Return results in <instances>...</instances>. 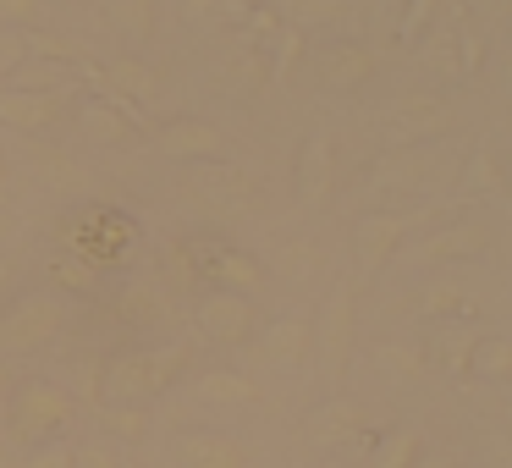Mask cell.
<instances>
[{
    "mask_svg": "<svg viewBox=\"0 0 512 468\" xmlns=\"http://www.w3.org/2000/svg\"><path fill=\"white\" fill-rule=\"evenodd\" d=\"M314 72H320L325 89H364L375 78V56L358 39H331V45L314 50Z\"/></svg>",
    "mask_w": 512,
    "mask_h": 468,
    "instance_id": "ba28073f",
    "label": "cell"
},
{
    "mask_svg": "<svg viewBox=\"0 0 512 468\" xmlns=\"http://www.w3.org/2000/svg\"><path fill=\"white\" fill-rule=\"evenodd\" d=\"M424 67H430L435 78H457V34H435L430 45H424Z\"/></svg>",
    "mask_w": 512,
    "mask_h": 468,
    "instance_id": "d6a6232c",
    "label": "cell"
},
{
    "mask_svg": "<svg viewBox=\"0 0 512 468\" xmlns=\"http://www.w3.org/2000/svg\"><path fill=\"white\" fill-rule=\"evenodd\" d=\"M83 133L94 138V144H133L138 138V127L127 122V100L122 105H100V100H89L83 105Z\"/></svg>",
    "mask_w": 512,
    "mask_h": 468,
    "instance_id": "ac0fdd59",
    "label": "cell"
},
{
    "mask_svg": "<svg viewBox=\"0 0 512 468\" xmlns=\"http://www.w3.org/2000/svg\"><path fill=\"white\" fill-rule=\"evenodd\" d=\"M100 391H105V402H149L160 391V380H155V364H149V353H116L111 364H105V375H100Z\"/></svg>",
    "mask_w": 512,
    "mask_h": 468,
    "instance_id": "30bf717a",
    "label": "cell"
},
{
    "mask_svg": "<svg viewBox=\"0 0 512 468\" xmlns=\"http://www.w3.org/2000/svg\"><path fill=\"white\" fill-rule=\"evenodd\" d=\"M287 17L292 23L287 28H309V23H336V17H342V0H287Z\"/></svg>",
    "mask_w": 512,
    "mask_h": 468,
    "instance_id": "4dcf8cb0",
    "label": "cell"
},
{
    "mask_svg": "<svg viewBox=\"0 0 512 468\" xmlns=\"http://www.w3.org/2000/svg\"><path fill=\"white\" fill-rule=\"evenodd\" d=\"M259 353H265V364H276V369H298L303 358L314 353V320L309 314H287V320H276L265 331V342H259Z\"/></svg>",
    "mask_w": 512,
    "mask_h": 468,
    "instance_id": "5bb4252c",
    "label": "cell"
},
{
    "mask_svg": "<svg viewBox=\"0 0 512 468\" xmlns=\"http://www.w3.org/2000/svg\"><path fill=\"white\" fill-rule=\"evenodd\" d=\"M105 78H111L127 100H149V94H155V72H149L144 61H133V56H116L111 67H105Z\"/></svg>",
    "mask_w": 512,
    "mask_h": 468,
    "instance_id": "484cf974",
    "label": "cell"
},
{
    "mask_svg": "<svg viewBox=\"0 0 512 468\" xmlns=\"http://www.w3.org/2000/svg\"><path fill=\"white\" fill-rule=\"evenodd\" d=\"M457 45H463V56H457V78H474L479 61H485V39H479L474 28H463V34H457Z\"/></svg>",
    "mask_w": 512,
    "mask_h": 468,
    "instance_id": "d590c367",
    "label": "cell"
},
{
    "mask_svg": "<svg viewBox=\"0 0 512 468\" xmlns=\"http://www.w3.org/2000/svg\"><path fill=\"white\" fill-rule=\"evenodd\" d=\"M61 325H67V303L56 292H23L0 314V347L6 353H39L61 336Z\"/></svg>",
    "mask_w": 512,
    "mask_h": 468,
    "instance_id": "7a4b0ae2",
    "label": "cell"
},
{
    "mask_svg": "<svg viewBox=\"0 0 512 468\" xmlns=\"http://www.w3.org/2000/svg\"><path fill=\"white\" fill-rule=\"evenodd\" d=\"M314 353H320L325 375L342 380L347 358H353V287H347V281L331 292V303H325L320 325H314Z\"/></svg>",
    "mask_w": 512,
    "mask_h": 468,
    "instance_id": "277c9868",
    "label": "cell"
},
{
    "mask_svg": "<svg viewBox=\"0 0 512 468\" xmlns=\"http://www.w3.org/2000/svg\"><path fill=\"white\" fill-rule=\"evenodd\" d=\"M468 375L474 380H512V336H479L468 353Z\"/></svg>",
    "mask_w": 512,
    "mask_h": 468,
    "instance_id": "d6986e66",
    "label": "cell"
},
{
    "mask_svg": "<svg viewBox=\"0 0 512 468\" xmlns=\"http://www.w3.org/2000/svg\"><path fill=\"white\" fill-rule=\"evenodd\" d=\"M204 276H210L215 292H237V298H248V292H259L270 281V270L259 265L248 248H215L210 265H204Z\"/></svg>",
    "mask_w": 512,
    "mask_h": 468,
    "instance_id": "4fadbf2b",
    "label": "cell"
},
{
    "mask_svg": "<svg viewBox=\"0 0 512 468\" xmlns=\"http://www.w3.org/2000/svg\"><path fill=\"white\" fill-rule=\"evenodd\" d=\"M6 397H12V369L0 364V402H6Z\"/></svg>",
    "mask_w": 512,
    "mask_h": 468,
    "instance_id": "b9f144b4",
    "label": "cell"
},
{
    "mask_svg": "<svg viewBox=\"0 0 512 468\" xmlns=\"http://www.w3.org/2000/svg\"><path fill=\"white\" fill-rule=\"evenodd\" d=\"M402 237H408V215H402V210H364V215H358L353 248H358V265H364V276L386 270V259L402 248Z\"/></svg>",
    "mask_w": 512,
    "mask_h": 468,
    "instance_id": "52a82bcc",
    "label": "cell"
},
{
    "mask_svg": "<svg viewBox=\"0 0 512 468\" xmlns=\"http://www.w3.org/2000/svg\"><path fill=\"white\" fill-rule=\"evenodd\" d=\"M413 468H452L446 457H424V463H413Z\"/></svg>",
    "mask_w": 512,
    "mask_h": 468,
    "instance_id": "7bdbcfd3",
    "label": "cell"
},
{
    "mask_svg": "<svg viewBox=\"0 0 512 468\" xmlns=\"http://www.w3.org/2000/svg\"><path fill=\"white\" fill-rule=\"evenodd\" d=\"M391 122H397V133H408V138H430V133H441V127L452 122V105H446L441 94H408V100L391 105Z\"/></svg>",
    "mask_w": 512,
    "mask_h": 468,
    "instance_id": "2e32d148",
    "label": "cell"
},
{
    "mask_svg": "<svg viewBox=\"0 0 512 468\" xmlns=\"http://www.w3.org/2000/svg\"><path fill=\"white\" fill-rule=\"evenodd\" d=\"M72 413H78V402H72L67 386H56V380H17L12 397H6V435L17 446L39 452V446H50L67 430Z\"/></svg>",
    "mask_w": 512,
    "mask_h": 468,
    "instance_id": "6da1fadb",
    "label": "cell"
},
{
    "mask_svg": "<svg viewBox=\"0 0 512 468\" xmlns=\"http://www.w3.org/2000/svg\"><path fill=\"white\" fill-rule=\"evenodd\" d=\"M72 468H122V457H116L111 446L89 441V446H72Z\"/></svg>",
    "mask_w": 512,
    "mask_h": 468,
    "instance_id": "8d00e7d4",
    "label": "cell"
},
{
    "mask_svg": "<svg viewBox=\"0 0 512 468\" xmlns=\"http://www.w3.org/2000/svg\"><path fill=\"white\" fill-rule=\"evenodd\" d=\"M149 364H155V380H160V391L166 386H177V375L193 364V342H171V347H155L149 353Z\"/></svg>",
    "mask_w": 512,
    "mask_h": 468,
    "instance_id": "f1b7e54d",
    "label": "cell"
},
{
    "mask_svg": "<svg viewBox=\"0 0 512 468\" xmlns=\"http://www.w3.org/2000/svg\"><path fill=\"white\" fill-rule=\"evenodd\" d=\"M155 149L166 160H188V166H204V160H226V133L204 116H188V122H166L155 133Z\"/></svg>",
    "mask_w": 512,
    "mask_h": 468,
    "instance_id": "8992f818",
    "label": "cell"
},
{
    "mask_svg": "<svg viewBox=\"0 0 512 468\" xmlns=\"http://www.w3.org/2000/svg\"><path fill=\"white\" fill-rule=\"evenodd\" d=\"M23 34H12V28H0V78H12L17 67H23Z\"/></svg>",
    "mask_w": 512,
    "mask_h": 468,
    "instance_id": "74e56055",
    "label": "cell"
},
{
    "mask_svg": "<svg viewBox=\"0 0 512 468\" xmlns=\"http://www.w3.org/2000/svg\"><path fill=\"white\" fill-rule=\"evenodd\" d=\"M177 468H248V446L221 430H193L177 441Z\"/></svg>",
    "mask_w": 512,
    "mask_h": 468,
    "instance_id": "7c38bea8",
    "label": "cell"
},
{
    "mask_svg": "<svg viewBox=\"0 0 512 468\" xmlns=\"http://www.w3.org/2000/svg\"><path fill=\"white\" fill-rule=\"evenodd\" d=\"M116 314H122L127 325H160L166 320V303H160V292L149 287V281H127L122 298H116Z\"/></svg>",
    "mask_w": 512,
    "mask_h": 468,
    "instance_id": "ffe728a7",
    "label": "cell"
},
{
    "mask_svg": "<svg viewBox=\"0 0 512 468\" xmlns=\"http://www.w3.org/2000/svg\"><path fill=\"white\" fill-rule=\"evenodd\" d=\"M23 50H39V56H56V61H72V45H67V39H50V34H34V28H28V34H23Z\"/></svg>",
    "mask_w": 512,
    "mask_h": 468,
    "instance_id": "f35d334b",
    "label": "cell"
},
{
    "mask_svg": "<svg viewBox=\"0 0 512 468\" xmlns=\"http://www.w3.org/2000/svg\"><path fill=\"white\" fill-rule=\"evenodd\" d=\"M193 325H199V336H210V342H254L259 336V309L254 298H237V292H204L199 309H193Z\"/></svg>",
    "mask_w": 512,
    "mask_h": 468,
    "instance_id": "3957f363",
    "label": "cell"
},
{
    "mask_svg": "<svg viewBox=\"0 0 512 468\" xmlns=\"http://www.w3.org/2000/svg\"><path fill=\"white\" fill-rule=\"evenodd\" d=\"M0 122L17 127V133H45V127L61 122V94H23V89H6V94H0Z\"/></svg>",
    "mask_w": 512,
    "mask_h": 468,
    "instance_id": "9a60e30c",
    "label": "cell"
},
{
    "mask_svg": "<svg viewBox=\"0 0 512 468\" xmlns=\"http://www.w3.org/2000/svg\"><path fill=\"white\" fill-rule=\"evenodd\" d=\"M105 17H111V28L127 39L155 34V0H105Z\"/></svg>",
    "mask_w": 512,
    "mask_h": 468,
    "instance_id": "7402d4cb",
    "label": "cell"
},
{
    "mask_svg": "<svg viewBox=\"0 0 512 468\" xmlns=\"http://www.w3.org/2000/svg\"><path fill=\"white\" fill-rule=\"evenodd\" d=\"M50 276H56V298H67V292H100V270H89L83 259H72V254H56Z\"/></svg>",
    "mask_w": 512,
    "mask_h": 468,
    "instance_id": "4316f807",
    "label": "cell"
},
{
    "mask_svg": "<svg viewBox=\"0 0 512 468\" xmlns=\"http://www.w3.org/2000/svg\"><path fill=\"white\" fill-rule=\"evenodd\" d=\"M28 468H72V446H39L34 457H28Z\"/></svg>",
    "mask_w": 512,
    "mask_h": 468,
    "instance_id": "60d3db41",
    "label": "cell"
},
{
    "mask_svg": "<svg viewBox=\"0 0 512 468\" xmlns=\"http://www.w3.org/2000/svg\"><path fill=\"white\" fill-rule=\"evenodd\" d=\"M457 309H463V292H457V287H430L424 314H457Z\"/></svg>",
    "mask_w": 512,
    "mask_h": 468,
    "instance_id": "ab89813d",
    "label": "cell"
},
{
    "mask_svg": "<svg viewBox=\"0 0 512 468\" xmlns=\"http://www.w3.org/2000/svg\"><path fill=\"white\" fill-rule=\"evenodd\" d=\"M6 182H12V166H6V155H0V188H6Z\"/></svg>",
    "mask_w": 512,
    "mask_h": 468,
    "instance_id": "ee69618b",
    "label": "cell"
},
{
    "mask_svg": "<svg viewBox=\"0 0 512 468\" xmlns=\"http://www.w3.org/2000/svg\"><path fill=\"white\" fill-rule=\"evenodd\" d=\"M100 424H105V430H116L122 441H144L149 408H144V402H100Z\"/></svg>",
    "mask_w": 512,
    "mask_h": 468,
    "instance_id": "cb8c5ba5",
    "label": "cell"
},
{
    "mask_svg": "<svg viewBox=\"0 0 512 468\" xmlns=\"http://www.w3.org/2000/svg\"><path fill=\"white\" fill-rule=\"evenodd\" d=\"M199 397L204 402H259V386L248 375H237V369H210V375H199Z\"/></svg>",
    "mask_w": 512,
    "mask_h": 468,
    "instance_id": "603a6c76",
    "label": "cell"
},
{
    "mask_svg": "<svg viewBox=\"0 0 512 468\" xmlns=\"http://www.w3.org/2000/svg\"><path fill=\"white\" fill-rule=\"evenodd\" d=\"M375 364L386 369V375H397V380H413L424 369V353L419 347H397V342H380L375 347Z\"/></svg>",
    "mask_w": 512,
    "mask_h": 468,
    "instance_id": "f546056e",
    "label": "cell"
},
{
    "mask_svg": "<svg viewBox=\"0 0 512 468\" xmlns=\"http://www.w3.org/2000/svg\"><path fill=\"white\" fill-rule=\"evenodd\" d=\"M336 188V149L325 133H309L298 149V204L303 210H320Z\"/></svg>",
    "mask_w": 512,
    "mask_h": 468,
    "instance_id": "9c48e42d",
    "label": "cell"
},
{
    "mask_svg": "<svg viewBox=\"0 0 512 468\" xmlns=\"http://www.w3.org/2000/svg\"><path fill=\"white\" fill-rule=\"evenodd\" d=\"M485 248H490L485 226H479V221H457V226H446V232L424 237L419 259H474V254H485Z\"/></svg>",
    "mask_w": 512,
    "mask_h": 468,
    "instance_id": "e0dca14e",
    "label": "cell"
},
{
    "mask_svg": "<svg viewBox=\"0 0 512 468\" xmlns=\"http://www.w3.org/2000/svg\"><path fill=\"white\" fill-rule=\"evenodd\" d=\"M281 50H276V56H270V78H287V72H292V61H298V50H303V34H298V28H281Z\"/></svg>",
    "mask_w": 512,
    "mask_h": 468,
    "instance_id": "e575fe53",
    "label": "cell"
},
{
    "mask_svg": "<svg viewBox=\"0 0 512 468\" xmlns=\"http://www.w3.org/2000/svg\"><path fill=\"white\" fill-rule=\"evenodd\" d=\"M496 188H501V166H496V155H490V144H479L474 155H468L463 193H496Z\"/></svg>",
    "mask_w": 512,
    "mask_h": 468,
    "instance_id": "83f0119b",
    "label": "cell"
},
{
    "mask_svg": "<svg viewBox=\"0 0 512 468\" xmlns=\"http://www.w3.org/2000/svg\"><path fill=\"white\" fill-rule=\"evenodd\" d=\"M188 188L199 193L210 210H254V182H248L243 166H226V160H204V166H188Z\"/></svg>",
    "mask_w": 512,
    "mask_h": 468,
    "instance_id": "5b68a950",
    "label": "cell"
},
{
    "mask_svg": "<svg viewBox=\"0 0 512 468\" xmlns=\"http://www.w3.org/2000/svg\"><path fill=\"white\" fill-rule=\"evenodd\" d=\"M122 468H138V463H122Z\"/></svg>",
    "mask_w": 512,
    "mask_h": 468,
    "instance_id": "f6af8a7d",
    "label": "cell"
},
{
    "mask_svg": "<svg viewBox=\"0 0 512 468\" xmlns=\"http://www.w3.org/2000/svg\"><path fill=\"white\" fill-rule=\"evenodd\" d=\"M435 6H441V0H408V6H402V23H397L402 45H419L424 28H430V17H435Z\"/></svg>",
    "mask_w": 512,
    "mask_h": 468,
    "instance_id": "1f68e13d",
    "label": "cell"
},
{
    "mask_svg": "<svg viewBox=\"0 0 512 468\" xmlns=\"http://www.w3.org/2000/svg\"><path fill=\"white\" fill-rule=\"evenodd\" d=\"M364 430H369V413H364V402H353V397H331L309 413V441L314 446L364 441Z\"/></svg>",
    "mask_w": 512,
    "mask_h": 468,
    "instance_id": "8fae6325",
    "label": "cell"
},
{
    "mask_svg": "<svg viewBox=\"0 0 512 468\" xmlns=\"http://www.w3.org/2000/svg\"><path fill=\"white\" fill-rule=\"evenodd\" d=\"M419 463V430H386L375 441V468H413Z\"/></svg>",
    "mask_w": 512,
    "mask_h": 468,
    "instance_id": "d4e9b609",
    "label": "cell"
},
{
    "mask_svg": "<svg viewBox=\"0 0 512 468\" xmlns=\"http://www.w3.org/2000/svg\"><path fill=\"white\" fill-rule=\"evenodd\" d=\"M474 342L479 336L468 331V325H446V331H435L430 353H435V364H441L446 375H468V353H474Z\"/></svg>",
    "mask_w": 512,
    "mask_h": 468,
    "instance_id": "44dd1931",
    "label": "cell"
},
{
    "mask_svg": "<svg viewBox=\"0 0 512 468\" xmlns=\"http://www.w3.org/2000/svg\"><path fill=\"white\" fill-rule=\"evenodd\" d=\"M39 17H45V0H0V28H12V34L34 28Z\"/></svg>",
    "mask_w": 512,
    "mask_h": 468,
    "instance_id": "836d02e7",
    "label": "cell"
}]
</instances>
